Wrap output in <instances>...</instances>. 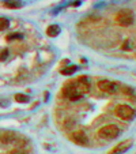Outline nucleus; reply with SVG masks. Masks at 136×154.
I'll list each match as a JSON object with an SVG mask.
<instances>
[{
  "mask_svg": "<svg viewBox=\"0 0 136 154\" xmlns=\"http://www.w3.org/2000/svg\"><path fill=\"white\" fill-rule=\"evenodd\" d=\"M10 154H27V151L23 149H14V150L10 151Z\"/></svg>",
  "mask_w": 136,
  "mask_h": 154,
  "instance_id": "obj_16",
  "label": "nucleus"
},
{
  "mask_svg": "<svg viewBox=\"0 0 136 154\" xmlns=\"http://www.w3.org/2000/svg\"><path fill=\"white\" fill-rule=\"evenodd\" d=\"M76 70H78L76 66H68V67H65V68H61L60 72L63 74V75H72Z\"/></svg>",
  "mask_w": 136,
  "mask_h": 154,
  "instance_id": "obj_12",
  "label": "nucleus"
},
{
  "mask_svg": "<svg viewBox=\"0 0 136 154\" xmlns=\"http://www.w3.org/2000/svg\"><path fill=\"white\" fill-rule=\"evenodd\" d=\"M132 140L128 139V140H124V142H120L119 145H116L112 149V150L109 151L107 154H122L125 153V151H128L131 147H132Z\"/></svg>",
  "mask_w": 136,
  "mask_h": 154,
  "instance_id": "obj_6",
  "label": "nucleus"
},
{
  "mask_svg": "<svg viewBox=\"0 0 136 154\" xmlns=\"http://www.w3.org/2000/svg\"><path fill=\"white\" fill-rule=\"evenodd\" d=\"M116 22L120 26H131L133 23V12L131 10H121L116 15Z\"/></svg>",
  "mask_w": 136,
  "mask_h": 154,
  "instance_id": "obj_3",
  "label": "nucleus"
},
{
  "mask_svg": "<svg viewBox=\"0 0 136 154\" xmlns=\"http://www.w3.org/2000/svg\"><path fill=\"white\" fill-rule=\"evenodd\" d=\"M12 38H20V35H10L8 40H12Z\"/></svg>",
  "mask_w": 136,
  "mask_h": 154,
  "instance_id": "obj_18",
  "label": "nucleus"
},
{
  "mask_svg": "<svg viewBox=\"0 0 136 154\" xmlns=\"http://www.w3.org/2000/svg\"><path fill=\"white\" fill-rule=\"evenodd\" d=\"M120 135V130L114 124H106L98 130V137L101 139H114Z\"/></svg>",
  "mask_w": 136,
  "mask_h": 154,
  "instance_id": "obj_2",
  "label": "nucleus"
},
{
  "mask_svg": "<svg viewBox=\"0 0 136 154\" xmlns=\"http://www.w3.org/2000/svg\"><path fill=\"white\" fill-rule=\"evenodd\" d=\"M8 27V20L6 18H0V32H3Z\"/></svg>",
  "mask_w": 136,
  "mask_h": 154,
  "instance_id": "obj_14",
  "label": "nucleus"
},
{
  "mask_svg": "<svg viewBox=\"0 0 136 154\" xmlns=\"http://www.w3.org/2000/svg\"><path fill=\"white\" fill-rule=\"evenodd\" d=\"M7 56H8V51H7V49H4L3 52L0 53V61L6 60V59H7Z\"/></svg>",
  "mask_w": 136,
  "mask_h": 154,
  "instance_id": "obj_17",
  "label": "nucleus"
},
{
  "mask_svg": "<svg viewBox=\"0 0 136 154\" xmlns=\"http://www.w3.org/2000/svg\"><path fill=\"white\" fill-rule=\"evenodd\" d=\"M59 33H60V26H59V25H50L47 29V34L49 35V37H56Z\"/></svg>",
  "mask_w": 136,
  "mask_h": 154,
  "instance_id": "obj_10",
  "label": "nucleus"
},
{
  "mask_svg": "<svg viewBox=\"0 0 136 154\" xmlns=\"http://www.w3.org/2000/svg\"><path fill=\"white\" fill-rule=\"evenodd\" d=\"M97 86H98V89L101 91H104V93H116L117 90H119V83H113V82L107 81V79H102V81H98V83H97Z\"/></svg>",
  "mask_w": 136,
  "mask_h": 154,
  "instance_id": "obj_5",
  "label": "nucleus"
},
{
  "mask_svg": "<svg viewBox=\"0 0 136 154\" xmlns=\"http://www.w3.org/2000/svg\"><path fill=\"white\" fill-rule=\"evenodd\" d=\"M122 90H124V94H128L129 97H135V96H136L135 90H133V89H131L129 86H125L124 89H122Z\"/></svg>",
  "mask_w": 136,
  "mask_h": 154,
  "instance_id": "obj_15",
  "label": "nucleus"
},
{
  "mask_svg": "<svg viewBox=\"0 0 136 154\" xmlns=\"http://www.w3.org/2000/svg\"><path fill=\"white\" fill-rule=\"evenodd\" d=\"M71 138H72L74 142L78 143V145H80V146H87L89 145V139H87L84 131H75V132H72Z\"/></svg>",
  "mask_w": 136,
  "mask_h": 154,
  "instance_id": "obj_8",
  "label": "nucleus"
},
{
  "mask_svg": "<svg viewBox=\"0 0 136 154\" xmlns=\"http://www.w3.org/2000/svg\"><path fill=\"white\" fill-rule=\"evenodd\" d=\"M76 86H78L79 93L83 96V94H87L90 91L91 85H90V81H89V78H87V76H80V78L76 81Z\"/></svg>",
  "mask_w": 136,
  "mask_h": 154,
  "instance_id": "obj_7",
  "label": "nucleus"
},
{
  "mask_svg": "<svg viewBox=\"0 0 136 154\" xmlns=\"http://www.w3.org/2000/svg\"><path fill=\"white\" fill-rule=\"evenodd\" d=\"M116 115L122 120H131L135 117L136 113H135V109H133V108H131L129 105L122 104L116 108Z\"/></svg>",
  "mask_w": 136,
  "mask_h": 154,
  "instance_id": "obj_4",
  "label": "nucleus"
},
{
  "mask_svg": "<svg viewBox=\"0 0 136 154\" xmlns=\"http://www.w3.org/2000/svg\"><path fill=\"white\" fill-rule=\"evenodd\" d=\"M4 7H7V8H19L20 6H22V3H20L19 0H7V2H4Z\"/></svg>",
  "mask_w": 136,
  "mask_h": 154,
  "instance_id": "obj_11",
  "label": "nucleus"
},
{
  "mask_svg": "<svg viewBox=\"0 0 136 154\" xmlns=\"http://www.w3.org/2000/svg\"><path fill=\"white\" fill-rule=\"evenodd\" d=\"M14 98H15L17 102H22V104H25V102L29 101V97H27L26 94H22V93H17Z\"/></svg>",
  "mask_w": 136,
  "mask_h": 154,
  "instance_id": "obj_13",
  "label": "nucleus"
},
{
  "mask_svg": "<svg viewBox=\"0 0 136 154\" xmlns=\"http://www.w3.org/2000/svg\"><path fill=\"white\" fill-rule=\"evenodd\" d=\"M15 139H17V134L12 131H3L0 134V142L3 145H10V143L15 142Z\"/></svg>",
  "mask_w": 136,
  "mask_h": 154,
  "instance_id": "obj_9",
  "label": "nucleus"
},
{
  "mask_svg": "<svg viewBox=\"0 0 136 154\" xmlns=\"http://www.w3.org/2000/svg\"><path fill=\"white\" fill-rule=\"evenodd\" d=\"M63 96L70 101H78L82 97V94L79 93L76 82H67L63 87Z\"/></svg>",
  "mask_w": 136,
  "mask_h": 154,
  "instance_id": "obj_1",
  "label": "nucleus"
}]
</instances>
